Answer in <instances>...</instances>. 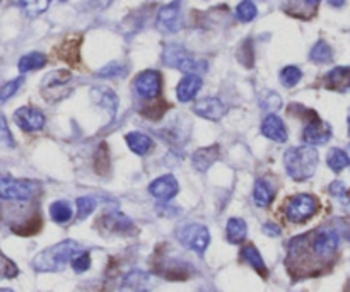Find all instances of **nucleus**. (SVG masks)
<instances>
[{
	"instance_id": "72a5a7b5",
	"label": "nucleus",
	"mask_w": 350,
	"mask_h": 292,
	"mask_svg": "<svg viewBox=\"0 0 350 292\" xmlns=\"http://www.w3.org/2000/svg\"><path fill=\"white\" fill-rule=\"evenodd\" d=\"M96 209V200L91 197H81L77 198V217L79 221H84L89 215L94 212Z\"/></svg>"
},
{
	"instance_id": "6e6552de",
	"label": "nucleus",
	"mask_w": 350,
	"mask_h": 292,
	"mask_svg": "<svg viewBox=\"0 0 350 292\" xmlns=\"http://www.w3.org/2000/svg\"><path fill=\"white\" fill-rule=\"evenodd\" d=\"M183 26V17H181V0L167 3L157 14V29L161 33H178Z\"/></svg>"
},
{
	"instance_id": "e433bc0d",
	"label": "nucleus",
	"mask_w": 350,
	"mask_h": 292,
	"mask_svg": "<svg viewBox=\"0 0 350 292\" xmlns=\"http://www.w3.org/2000/svg\"><path fill=\"white\" fill-rule=\"evenodd\" d=\"M17 274H19L17 267L7 256H3L0 253V279H12Z\"/></svg>"
},
{
	"instance_id": "a878e982",
	"label": "nucleus",
	"mask_w": 350,
	"mask_h": 292,
	"mask_svg": "<svg viewBox=\"0 0 350 292\" xmlns=\"http://www.w3.org/2000/svg\"><path fill=\"white\" fill-rule=\"evenodd\" d=\"M327 163H328V166H330L332 171H335V173H340V171H344L345 168L350 164V157L345 150L338 149V147H334V149H330V152H328Z\"/></svg>"
},
{
	"instance_id": "a19ab883",
	"label": "nucleus",
	"mask_w": 350,
	"mask_h": 292,
	"mask_svg": "<svg viewBox=\"0 0 350 292\" xmlns=\"http://www.w3.org/2000/svg\"><path fill=\"white\" fill-rule=\"evenodd\" d=\"M328 3H330L332 7H337V9H340V7L345 5V0H328Z\"/></svg>"
},
{
	"instance_id": "58836bf2",
	"label": "nucleus",
	"mask_w": 350,
	"mask_h": 292,
	"mask_svg": "<svg viewBox=\"0 0 350 292\" xmlns=\"http://www.w3.org/2000/svg\"><path fill=\"white\" fill-rule=\"evenodd\" d=\"M330 194L334 195V197L344 198L345 195H347V188H345V185L342 183V181H334V183L330 185Z\"/></svg>"
},
{
	"instance_id": "412c9836",
	"label": "nucleus",
	"mask_w": 350,
	"mask_h": 292,
	"mask_svg": "<svg viewBox=\"0 0 350 292\" xmlns=\"http://www.w3.org/2000/svg\"><path fill=\"white\" fill-rule=\"evenodd\" d=\"M92 98L99 106L108 109L111 116H115L116 106H118V98L111 89H92Z\"/></svg>"
},
{
	"instance_id": "7ed1b4c3",
	"label": "nucleus",
	"mask_w": 350,
	"mask_h": 292,
	"mask_svg": "<svg viewBox=\"0 0 350 292\" xmlns=\"http://www.w3.org/2000/svg\"><path fill=\"white\" fill-rule=\"evenodd\" d=\"M163 62L171 68L185 72V74H197V72L207 70V62L195 58L187 48L181 44H166L163 51Z\"/></svg>"
},
{
	"instance_id": "7c9ffc66",
	"label": "nucleus",
	"mask_w": 350,
	"mask_h": 292,
	"mask_svg": "<svg viewBox=\"0 0 350 292\" xmlns=\"http://www.w3.org/2000/svg\"><path fill=\"white\" fill-rule=\"evenodd\" d=\"M258 10H256V5L252 2V0H243L238 7H236V17H238L241 23H252L256 17Z\"/></svg>"
},
{
	"instance_id": "79ce46f5",
	"label": "nucleus",
	"mask_w": 350,
	"mask_h": 292,
	"mask_svg": "<svg viewBox=\"0 0 350 292\" xmlns=\"http://www.w3.org/2000/svg\"><path fill=\"white\" fill-rule=\"evenodd\" d=\"M304 2H306V3H311V5H317V3L320 2V0H304Z\"/></svg>"
},
{
	"instance_id": "393cba45",
	"label": "nucleus",
	"mask_w": 350,
	"mask_h": 292,
	"mask_svg": "<svg viewBox=\"0 0 350 292\" xmlns=\"http://www.w3.org/2000/svg\"><path fill=\"white\" fill-rule=\"evenodd\" d=\"M241 258L245 260L246 263H250V265H252L256 272H260L263 277H267V274L269 272H267L265 262H263L262 255H260L258 250H256L255 246H245L241 252Z\"/></svg>"
},
{
	"instance_id": "c03bdc74",
	"label": "nucleus",
	"mask_w": 350,
	"mask_h": 292,
	"mask_svg": "<svg viewBox=\"0 0 350 292\" xmlns=\"http://www.w3.org/2000/svg\"><path fill=\"white\" fill-rule=\"evenodd\" d=\"M0 292H14L12 289H0Z\"/></svg>"
},
{
	"instance_id": "37998d69",
	"label": "nucleus",
	"mask_w": 350,
	"mask_h": 292,
	"mask_svg": "<svg viewBox=\"0 0 350 292\" xmlns=\"http://www.w3.org/2000/svg\"><path fill=\"white\" fill-rule=\"evenodd\" d=\"M347 125H349V135H350V108H349V113H347Z\"/></svg>"
},
{
	"instance_id": "c756f323",
	"label": "nucleus",
	"mask_w": 350,
	"mask_h": 292,
	"mask_svg": "<svg viewBox=\"0 0 350 292\" xmlns=\"http://www.w3.org/2000/svg\"><path fill=\"white\" fill-rule=\"evenodd\" d=\"M51 0H19L21 7L29 17H36L43 14L50 7Z\"/></svg>"
},
{
	"instance_id": "cd10ccee",
	"label": "nucleus",
	"mask_w": 350,
	"mask_h": 292,
	"mask_svg": "<svg viewBox=\"0 0 350 292\" xmlns=\"http://www.w3.org/2000/svg\"><path fill=\"white\" fill-rule=\"evenodd\" d=\"M258 105L260 108L265 109V111L273 113L282 106V99H280V96L277 94V92L267 89V91H262L258 94Z\"/></svg>"
},
{
	"instance_id": "a18cd8bd",
	"label": "nucleus",
	"mask_w": 350,
	"mask_h": 292,
	"mask_svg": "<svg viewBox=\"0 0 350 292\" xmlns=\"http://www.w3.org/2000/svg\"><path fill=\"white\" fill-rule=\"evenodd\" d=\"M60 2H67V0H60Z\"/></svg>"
},
{
	"instance_id": "f257e3e1",
	"label": "nucleus",
	"mask_w": 350,
	"mask_h": 292,
	"mask_svg": "<svg viewBox=\"0 0 350 292\" xmlns=\"http://www.w3.org/2000/svg\"><path fill=\"white\" fill-rule=\"evenodd\" d=\"M81 252V246L79 243L67 239V241H62L58 245L50 246V248L43 250L41 253H38L33 260V269L36 272L48 274V272H60L67 267L68 262H72L77 253Z\"/></svg>"
},
{
	"instance_id": "39448f33",
	"label": "nucleus",
	"mask_w": 350,
	"mask_h": 292,
	"mask_svg": "<svg viewBox=\"0 0 350 292\" xmlns=\"http://www.w3.org/2000/svg\"><path fill=\"white\" fill-rule=\"evenodd\" d=\"M178 239L191 252L204 255L211 243V233L202 224H187L178 231Z\"/></svg>"
},
{
	"instance_id": "4c0bfd02",
	"label": "nucleus",
	"mask_w": 350,
	"mask_h": 292,
	"mask_svg": "<svg viewBox=\"0 0 350 292\" xmlns=\"http://www.w3.org/2000/svg\"><path fill=\"white\" fill-rule=\"evenodd\" d=\"M0 146L2 147H14L16 142H14V137L10 133L9 125H7V120L0 115Z\"/></svg>"
},
{
	"instance_id": "20e7f679",
	"label": "nucleus",
	"mask_w": 350,
	"mask_h": 292,
	"mask_svg": "<svg viewBox=\"0 0 350 292\" xmlns=\"http://www.w3.org/2000/svg\"><path fill=\"white\" fill-rule=\"evenodd\" d=\"M38 185L29 180H14V178H0V198L2 200L26 202L36 194Z\"/></svg>"
},
{
	"instance_id": "f704fd0d",
	"label": "nucleus",
	"mask_w": 350,
	"mask_h": 292,
	"mask_svg": "<svg viewBox=\"0 0 350 292\" xmlns=\"http://www.w3.org/2000/svg\"><path fill=\"white\" fill-rule=\"evenodd\" d=\"M23 82H24L23 77H17V79H14V81H9L7 84H3L2 88H0V103H3V101H7V99L12 98V96L19 91V88Z\"/></svg>"
},
{
	"instance_id": "4468645a",
	"label": "nucleus",
	"mask_w": 350,
	"mask_h": 292,
	"mask_svg": "<svg viewBox=\"0 0 350 292\" xmlns=\"http://www.w3.org/2000/svg\"><path fill=\"white\" fill-rule=\"evenodd\" d=\"M314 255L320 258H327L332 256L338 248V235L334 231H321L314 236L313 243H311Z\"/></svg>"
},
{
	"instance_id": "b1692460",
	"label": "nucleus",
	"mask_w": 350,
	"mask_h": 292,
	"mask_svg": "<svg viewBox=\"0 0 350 292\" xmlns=\"http://www.w3.org/2000/svg\"><path fill=\"white\" fill-rule=\"evenodd\" d=\"M253 200H255V204L262 209L269 207L270 202L273 200L272 188H270L263 180H256L255 188H253Z\"/></svg>"
},
{
	"instance_id": "f03ea898",
	"label": "nucleus",
	"mask_w": 350,
	"mask_h": 292,
	"mask_svg": "<svg viewBox=\"0 0 350 292\" xmlns=\"http://www.w3.org/2000/svg\"><path fill=\"white\" fill-rule=\"evenodd\" d=\"M318 150L313 146H301V147H291L286 154H284V164H286V171L293 180L296 181H306L314 174L318 168Z\"/></svg>"
},
{
	"instance_id": "2eb2a0df",
	"label": "nucleus",
	"mask_w": 350,
	"mask_h": 292,
	"mask_svg": "<svg viewBox=\"0 0 350 292\" xmlns=\"http://www.w3.org/2000/svg\"><path fill=\"white\" fill-rule=\"evenodd\" d=\"M202 84H204V81H202V77L198 74L185 75L176 88L178 101L188 103V101H191V99H195V96H197L198 91L202 89Z\"/></svg>"
},
{
	"instance_id": "ea45409f",
	"label": "nucleus",
	"mask_w": 350,
	"mask_h": 292,
	"mask_svg": "<svg viewBox=\"0 0 350 292\" xmlns=\"http://www.w3.org/2000/svg\"><path fill=\"white\" fill-rule=\"evenodd\" d=\"M263 233H265L267 236H279L280 228L277 224H272V222H267V224L263 226Z\"/></svg>"
},
{
	"instance_id": "9b49d317",
	"label": "nucleus",
	"mask_w": 350,
	"mask_h": 292,
	"mask_svg": "<svg viewBox=\"0 0 350 292\" xmlns=\"http://www.w3.org/2000/svg\"><path fill=\"white\" fill-rule=\"evenodd\" d=\"M332 137V127L327 122L318 118L317 115H311V122L308 123L306 129L303 132L304 142L310 144V146H321V144H327Z\"/></svg>"
},
{
	"instance_id": "aec40b11",
	"label": "nucleus",
	"mask_w": 350,
	"mask_h": 292,
	"mask_svg": "<svg viewBox=\"0 0 350 292\" xmlns=\"http://www.w3.org/2000/svg\"><path fill=\"white\" fill-rule=\"evenodd\" d=\"M246 231H248V228H246V222L243 219L232 217L228 221L226 233H228V241L232 245H239V243L245 241Z\"/></svg>"
},
{
	"instance_id": "ddd939ff",
	"label": "nucleus",
	"mask_w": 350,
	"mask_h": 292,
	"mask_svg": "<svg viewBox=\"0 0 350 292\" xmlns=\"http://www.w3.org/2000/svg\"><path fill=\"white\" fill-rule=\"evenodd\" d=\"M149 194L161 202H170L178 194V181L171 174H164L149 185Z\"/></svg>"
},
{
	"instance_id": "2f4dec72",
	"label": "nucleus",
	"mask_w": 350,
	"mask_h": 292,
	"mask_svg": "<svg viewBox=\"0 0 350 292\" xmlns=\"http://www.w3.org/2000/svg\"><path fill=\"white\" fill-rule=\"evenodd\" d=\"M126 72H129V67L123 64H120V62H111V64L105 65L103 68H99L98 70V77H108V79H113V77H123V75H126Z\"/></svg>"
},
{
	"instance_id": "f8f14e48",
	"label": "nucleus",
	"mask_w": 350,
	"mask_h": 292,
	"mask_svg": "<svg viewBox=\"0 0 350 292\" xmlns=\"http://www.w3.org/2000/svg\"><path fill=\"white\" fill-rule=\"evenodd\" d=\"M193 111L198 116L205 120H211V122H217L222 116L228 113V106L221 101L219 98H204L200 101H197L193 105Z\"/></svg>"
},
{
	"instance_id": "9d476101",
	"label": "nucleus",
	"mask_w": 350,
	"mask_h": 292,
	"mask_svg": "<svg viewBox=\"0 0 350 292\" xmlns=\"http://www.w3.org/2000/svg\"><path fill=\"white\" fill-rule=\"evenodd\" d=\"M14 122L24 132H36L44 127V115L36 108H31V106H23V108L16 109L14 113Z\"/></svg>"
},
{
	"instance_id": "1a4fd4ad",
	"label": "nucleus",
	"mask_w": 350,
	"mask_h": 292,
	"mask_svg": "<svg viewBox=\"0 0 350 292\" xmlns=\"http://www.w3.org/2000/svg\"><path fill=\"white\" fill-rule=\"evenodd\" d=\"M161 85H163V79L157 70H146L140 72L133 81V89L140 98L154 99L159 96Z\"/></svg>"
},
{
	"instance_id": "4be33fe9",
	"label": "nucleus",
	"mask_w": 350,
	"mask_h": 292,
	"mask_svg": "<svg viewBox=\"0 0 350 292\" xmlns=\"http://www.w3.org/2000/svg\"><path fill=\"white\" fill-rule=\"evenodd\" d=\"M44 65H46V57L43 53H40V51H31V53L24 55L21 58L19 64H17V68H19V72L26 74V72L43 68Z\"/></svg>"
},
{
	"instance_id": "dca6fc26",
	"label": "nucleus",
	"mask_w": 350,
	"mask_h": 292,
	"mask_svg": "<svg viewBox=\"0 0 350 292\" xmlns=\"http://www.w3.org/2000/svg\"><path fill=\"white\" fill-rule=\"evenodd\" d=\"M262 133L267 137V139L273 140V142H286L287 140V130L284 127V122L277 115L270 113L262 123Z\"/></svg>"
},
{
	"instance_id": "6ab92c4d",
	"label": "nucleus",
	"mask_w": 350,
	"mask_h": 292,
	"mask_svg": "<svg viewBox=\"0 0 350 292\" xmlns=\"http://www.w3.org/2000/svg\"><path fill=\"white\" fill-rule=\"evenodd\" d=\"M125 140H126V144H129L130 150L135 154H139V156H146V154L150 150V147H152V139L147 135H144V133H140V132L126 133Z\"/></svg>"
},
{
	"instance_id": "423d86ee",
	"label": "nucleus",
	"mask_w": 350,
	"mask_h": 292,
	"mask_svg": "<svg viewBox=\"0 0 350 292\" xmlns=\"http://www.w3.org/2000/svg\"><path fill=\"white\" fill-rule=\"evenodd\" d=\"M72 81V75L70 72L67 70H57V72H51L44 77L43 84H41V94L44 96L46 101H60L64 99L65 96L68 94V82Z\"/></svg>"
},
{
	"instance_id": "bb28decb",
	"label": "nucleus",
	"mask_w": 350,
	"mask_h": 292,
	"mask_svg": "<svg viewBox=\"0 0 350 292\" xmlns=\"http://www.w3.org/2000/svg\"><path fill=\"white\" fill-rule=\"evenodd\" d=\"M50 215L57 224H65V222L70 221L72 209L70 205H68V202H64V200L53 202V204L50 205Z\"/></svg>"
},
{
	"instance_id": "f3484780",
	"label": "nucleus",
	"mask_w": 350,
	"mask_h": 292,
	"mask_svg": "<svg viewBox=\"0 0 350 292\" xmlns=\"http://www.w3.org/2000/svg\"><path fill=\"white\" fill-rule=\"evenodd\" d=\"M219 157V147L211 146L205 147V149H198L197 152L191 157V163L197 168L198 171H207L212 164L215 163V159Z\"/></svg>"
},
{
	"instance_id": "473e14b6",
	"label": "nucleus",
	"mask_w": 350,
	"mask_h": 292,
	"mask_svg": "<svg viewBox=\"0 0 350 292\" xmlns=\"http://www.w3.org/2000/svg\"><path fill=\"white\" fill-rule=\"evenodd\" d=\"M301 79H303V72H301V68L294 67V65H289V67L282 68V72H280V82L286 88H294Z\"/></svg>"
},
{
	"instance_id": "c85d7f7f",
	"label": "nucleus",
	"mask_w": 350,
	"mask_h": 292,
	"mask_svg": "<svg viewBox=\"0 0 350 292\" xmlns=\"http://www.w3.org/2000/svg\"><path fill=\"white\" fill-rule=\"evenodd\" d=\"M310 58L317 64H328V62L334 60V51H332L330 44L325 43V41H318L310 51Z\"/></svg>"
},
{
	"instance_id": "0eeeda50",
	"label": "nucleus",
	"mask_w": 350,
	"mask_h": 292,
	"mask_svg": "<svg viewBox=\"0 0 350 292\" xmlns=\"http://www.w3.org/2000/svg\"><path fill=\"white\" fill-rule=\"evenodd\" d=\"M318 211V200L311 195L301 194L287 202L286 215L291 222H304L313 217Z\"/></svg>"
},
{
	"instance_id": "a211bd4d",
	"label": "nucleus",
	"mask_w": 350,
	"mask_h": 292,
	"mask_svg": "<svg viewBox=\"0 0 350 292\" xmlns=\"http://www.w3.org/2000/svg\"><path fill=\"white\" fill-rule=\"evenodd\" d=\"M327 84L338 91H349L350 89V67H335L328 72Z\"/></svg>"
},
{
	"instance_id": "c9c22d12",
	"label": "nucleus",
	"mask_w": 350,
	"mask_h": 292,
	"mask_svg": "<svg viewBox=\"0 0 350 292\" xmlns=\"http://www.w3.org/2000/svg\"><path fill=\"white\" fill-rule=\"evenodd\" d=\"M72 269L75 270L77 274H82L85 272V270H89V267H91V256H89L88 252H79L77 255L72 258Z\"/></svg>"
},
{
	"instance_id": "5701e85b",
	"label": "nucleus",
	"mask_w": 350,
	"mask_h": 292,
	"mask_svg": "<svg viewBox=\"0 0 350 292\" xmlns=\"http://www.w3.org/2000/svg\"><path fill=\"white\" fill-rule=\"evenodd\" d=\"M103 221H105L106 229H109V231L125 233L129 231V229H132V222H130V219L125 217L123 214H120V212H109L108 215L103 217Z\"/></svg>"
}]
</instances>
